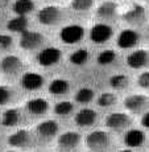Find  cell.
Returning <instances> with one entry per match:
<instances>
[{
  "label": "cell",
  "mask_w": 149,
  "mask_h": 152,
  "mask_svg": "<svg viewBox=\"0 0 149 152\" xmlns=\"http://www.w3.org/2000/svg\"><path fill=\"white\" fill-rule=\"evenodd\" d=\"M58 131V123L55 121H44L37 126V132L42 138H52L57 134Z\"/></svg>",
  "instance_id": "e0dca14e"
},
{
  "label": "cell",
  "mask_w": 149,
  "mask_h": 152,
  "mask_svg": "<svg viewBox=\"0 0 149 152\" xmlns=\"http://www.w3.org/2000/svg\"><path fill=\"white\" fill-rule=\"evenodd\" d=\"M12 97V90L7 86H0V106L8 103Z\"/></svg>",
  "instance_id": "1f68e13d"
},
{
  "label": "cell",
  "mask_w": 149,
  "mask_h": 152,
  "mask_svg": "<svg viewBox=\"0 0 149 152\" xmlns=\"http://www.w3.org/2000/svg\"><path fill=\"white\" fill-rule=\"evenodd\" d=\"M110 85L112 89H116V90H120V89H124L129 85V78L124 74H116V75H112L110 78Z\"/></svg>",
  "instance_id": "484cf974"
},
{
  "label": "cell",
  "mask_w": 149,
  "mask_h": 152,
  "mask_svg": "<svg viewBox=\"0 0 149 152\" xmlns=\"http://www.w3.org/2000/svg\"><path fill=\"white\" fill-rule=\"evenodd\" d=\"M137 85L142 89H149V72H144L137 78Z\"/></svg>",
  "instance_id": "d6a6232c"
},
{
  "label": "cell",
  "mask_w": 149,
  "mask_h": 152,
  "mask_svg": "<svg viewBox=\"0 0 149 152\" xmlns=\"http://www.w3.org/2000/svg\"><path fill=\"white\" fill-rule=\"evenodd\" d=\"M144 17H145V11L141 5H135L129 11H127L124 15V19L128 23H132V24H137V23L142 21Z\"/></svg>",
  "instance_id": "ffe728a7"
},
{
  "label": "cell",
  "mask_w": 149,
  "mask_h": 152,
  "mask_svg": "<svg viewBox=\"0 0 149 152\" xmlns=\"http://www.w3.org/2000/svg\"><path fill=\"white\" fill-rule=\"evenodd\" d=\"M44 40H45V37L39 32L25 31L23 32L21 37H20V46L23 49H27V50H32V49L39 48L44 42Z\"/></svg>",
  "instance_id": "5b68a950"
},
{
  "label": "cell",
  "mask_w": 149,
  "mask_h": 152,
  "mask_svg": "<svg viewBox=\"0 0 149 152\" xmlns=\"http://www.w3.org/2000/svg\"><path fill=\"white\" fill-rule=\"evenodd\" d=\"M111 37H112V28L107 24H103V23L95 24L90 31V39L92 42L103 44L108 41Z\"/></svg>",
  "instance_id": "8992f818"
},
{
  "label": "cell",
  "mask_w": 149,
  "mask_h": 152,
  "mask_svg": "<svg viewBox=\"0 0 149 152\" xmlns=\"http://www.w3.org/2000/svg\"><path fill=\"white\" fill-rule=\"evenodd\" d=\"M92 98H94V91L89 87H82L75 94V101L79 103H89L90 101H92Z\"/></svg>",
  "instance_id": "4316f807"
},
{
  "label": "cell",
  "mask_w": 149,
  "mask_h": 152,
  "mask_svg": "<svg viewBox=\"0 0 149 152\" xmlns=\"http://www.w3.org/2000/svg\"><path fill=\"white\" fill-rule=\"evenodd\" d=\"M20 122V113L17 109H9L1 115V124L5 127H13Z\"/></svg>",
  "instance_id": "7402d4cb"
},
{
  "label": "cell",
  "mask_w": 149,
  "mask_h": 152,
  "mask_svg": "<svg viewBox=\"0 0 149 152\" xmlns=\"http://www.w3.org/2000/svg\"><path fill=\"white\" fill-rule=\"evenodd\" d=\"M7 28H8V31H11V32L23 33V32H25L28 28V19L25 16H16L8 21Z\"/></svg>",
  "instance_id": "d6986e66"
},
{
  "label": "cell",
  "mask_w": 149,
  "mask_h": 152,
  "mask_svg": "<svg viewBox=\"0 0 149 152\" xmlns=\"http://www.w3.org/2000/svg\"><path fill=\"white\" fill-rule=\"evenodd\" d=\"M131 124V118L124 113H112L106 118V126L111 130L120 131Z\"/></svg>",
  "instance_id": "ba28073f"
},
{
  "label": "cell",
  "mask_w": 149,
  "mask_h": 152,
  "mask_svg": "<svg viewBox=\"0 0 149 152\" xmlns=\"http://www.w3.org/2000/svg\"><path fill=\"white\" fill-rule=\"evenodd\" d=\"M116 10H118V4L113 1H104L99 5L98 8V16L103 17V19H111L115 16Z\"/></svg>",
  "instance_id": "603a6c76"
},
{
  "label": "cell",
  "mask_w": 149,
  "mask_h": 152,
  "mask_svg": "<svg viewBox=\"0 0 149 152\" xmlns=\"http://www.w3.org/2000/svg\"><path fill=\"white\" fill-rule=\"evenodd\" d=\"M149 62V54L144 49H139V50L132 52L127 57V65L132 69H141Z\"/></svg>",
  "instance_id": "8fae6325"
},
{
  "label": "cell",
  "mask_w": 149,
  "mask_h": 152,
  "mask_svg": "<svg viewBox=\"0 0 149 152\" xmlns=\"http://www.w3.org/2000/svg\"><path fill=\"white\" fill-rule=\"evenodd\" d=\"M145 140V135L141 130H136V128H132V130L127 131L124 135V143L127 147L129 148H136L140 147V145L144 143Z\"/></svg>",
  "instance_id": "5bb4252c"
},
{
  "label": "cell",
  "mask_w": 149,
  "mask_h": 152,
  "mask_svg": "<svg viewBox=\"0 0 149 152\" xmlns=\"http://www.w3.org/2000/svg\"><path fill=\"white\" fill-rule=\"evenodd\" d=\"M124 106L132 113H140L149 107V98L142 94H133L124 99Z\"/></svg>",
  "instance_id": "52a82bcc"
},
{
  "label": "cell",
  "mask_w": 149,
  "mask_h": 152,
  "mask_svg": "<svg viewBox=\"0 0 149 152\" xmlns=\"http://www.w3.org/2000/svg\"><path fill=\"white\" fill-rule=\"evenodd\" d=\"M87 60H89V50L84 48L73 52L70 56V62L74 64V65H83L87 62Z\"/></svg>",
  "instance_id": "d4e9b609"
},
{
  "label": "cell",
  "mask_w": 149,
  "mask_h": 152,
  "mask_svg": "<svg viewBox=\"0 0 149 152\" xmlns=\"http://www.w3.org/2000/svg\"><path fill=\"white\" fill-rule=\"evenodd\" d=\"M34 10L33 0H16L13 4V11L17 16H25Z\"/></svg>",
  "instance_id": "44dd1931"
},
{
  "label": "cell",
  "mask_w": 149,
  "mask_h": 152,
  "mask_svg": "<svg viewBox=\"0 0 149 152\" xmlns=\"http://www.w3.org/2000/svg\"><path fill=\"white\" fill-rule=\"evenodd\" d=\"M115 102H116V95L112 94V93H103L98 98V104L100 107H110L112 104H115Z\"/></svg>",
  "instance_id": "f546056e"
},
{
  "label": "cell",
  "mask_w": 149,
  "mask_h": 152,
  "mask_svg": "<svg viewBox=\"0 0 149 152\" xmlns=\"http://www.w3.org/2000/svg\"><path fill=\"white\" fill-rule=\"evenodd\" d=\"M73 109H74V106H73L71 102L62 101V102H60V103H57L54 106V113L57 114V115L65 116V115H69V114L73 111Z\"/></svg>",
  "instance_id": "83f0119b"
},
{
  "label": "cell",
  "mask_w": 149,
  "mask_h": 152,
  "mask_svg": "<svg viewBox=\"0 0 149 152\" xmlns=\"http://www.w3.org/2000/svg\"><path fill=\"white\" fill-rule=\"evenodd\" d=\"M44 85V77L39 73L29 72L21 77V86L25 90H39Z\"/></svg>",
  "instance_id": "7c38bea8"
},
{
  "label": "cell",
  "mask_w": 149,
  "mask_h": 152,
  "mask_svg": "<svg viewBox=\"0 0 149 152\" xmlns=\"http://www.w3.org/2000/svg\"><path fill=\"white\" fill-rule=\"evenodd\" d=\"M12 45V37L8 34H0V48L7 49Z\"/></svg>",
  "instance_id": "836d02e7"
},
{
  "label": "cell",
  "mask_w": 149,
  "mask_h": 152,
  "mask_svg": "<svg viewBox=\"0 0 149 152\" xmlns=\"http://www.w3.org/2000/svg\"><path fill=\"white\" fill-rule=\"evenodd\" d=\"M140 41V34L132 29H124L118 37V46L121 49H131Z\"/></svg>",
  "instance_id": "9c48e42d"
},
{
  "label": "cell",
  "mask_w": 149,
  "mask_h": 152,
  "mask_svg": "<svg viewBox=\"0 0 149 152\" xmlns=\"http://www.w3.org/2000/svg\"><path fill=\"white\" fill-rule=\"evenodd\" d=\"M8 143L12 147H28L31 144V134L27 130H19L8 138Z\"/></svg>",
  "instance_id": "9a60e30c"
},
{
  "label": "cell",
  "mask_w": 149,
  "mask_h": 152,
  "mask_svg": "<svg viewBox=\"0 0 149 152\" xmlns=\"http://www.w3.org/2000/svg\"><path fill=\"white\" fill-rule=\"evenodd\" d=\"M94 5V0H71V8L75 11H89Z\"/></svg>",
  "instance_id": "4dcf8cb0"
},
{
  "label": "cell",
  "mask_w": 149,
  "mask_h": 152,
  "mask_svg": "<svg viewBox=\"0 0 149 152\" xmlns=\"http://www.w3.org/2000/svg\"><path fill=\"white\" fill-rule=\"evenodd\" d=\"M83 36H84L83 27L77 25V24L66 25V27H63L60 32L61 40L65 44H68V45H73V44L79 42Z\"/></svg>",
  "instance_id": "3957f363"
},
{
  "label": "cell",
  "mask_w": 149,
  "mask_h": 152,
  "mask_svg": "<svg viewBox=\"0 0 149 152\" xmlns=\"http://www.w3.org/2000/svg\"><path fill=\"white\" fill-rule=\"evenodd\" d=\"M79 140H81V135L78 132L68 131V132L62 134V135L58 138V144H60L62 148L70 150V148H74L75 145L79 143Z\"/></svg>",
  "instance_id": "2e32d148"
},
{
  "label": "cell",
  "mask_w": 149,
  "mask_h": 152,
  "mask_svg": "<svg viewBox=\"0 0 149 152\" xmlns=\"http://www.w3.org/2000/svg\"><path fill=\"white\" fill-rule=\"evenodd\" d=\"M61 60V50L54 46L45 48L37 54V61L41 66H53Z\"/></svg>",
  "instance_id": "277c9868"
},
{
  "label": "cell",
  "mask_w": 149,
  "mask_h": 152,
  "mask_svg": "<svg viewBox=\"0 0 149 152\" xmlns=\"http://www.w3.org/2000/svg\"><path fill=\"white\" fill-rule=\"evenodd\" d=\"M141 124L144 126V127L149 128V111L144 114V116H142V119H141Z\"/></svg>",
  "instance_id": "e575fe53"
},
{
  "label": "cell",
  "mask_w": 149,
  "mask_h": 152,
  "mask_svg": "<svg viewBox=\"0 0 149 152\" xmlns=\"http://www.w3.org/2000/svg\"><path fill=\"white\" fill-rule=\"evenodd\" d=\"M120 152H132L131 150H123V151H120Z\"/></svg>",
  "instance_id": "d590c367"
},
{
  "label": "cell",
  "mask_w": 149,
  "mask_h": 152,
  "mask_svg": "<svg viewBox=\"0 0 149 152\" xmlns=\"http://www.w3.org/2000/svg\"><path fill=\"white\" fill-rule=\"evenodd\" d=\"M116 58V53L111 49H107V50H103L100 54L98 56V64L99 65H110L115 61Z\"/></svg>",
  "instance_id": "f1b7e54d"
},
{
  "label": "cell",
  "mask_w": 149,
  "mask_h": 152,
  "mask_svg": "<svg viewBox=\"0 0 149 152\" xmlns=\"http://www.w3.org/2000/svg\"><path fill=\"white\" fill-rule=\"evenodd\" d=\"M8 152H16V151H8Z\"/></svg>",
  "instance_id": "8d00e7d4"
},
{
  "label": "cell",
  "mask_w": 149,
  "mask_h": 152,
  "mask_svg": "<svg viewBox=\"0 0 149 152\" xmlns=\"http://www.w3.org/2000/svg\"><path fill=\"white\" fill-rule=\"evenodd\" d=\"M86 144L91 151L103 152L110 145V135L104 131H92L87 135Z\"/></svg>",
  "instance_id": "6da1fadb"
},
{
  "label": "cell",
  "mask_w": 149,
  "mask_h": 152,
  "mask_svg": "<svg viewBox=\"0 0 149 152\" xmlns=\"http://www.w3.org/2000/svg\"><path fill=\"white\" fill-rule=\"evenodd\" d=\"M69 90V82L62 78L53 80L49 85V93L53 95H62Z\"/></svg>",
  "instance_id": "cb8c5ba5"
},
{
  "label": "cell",
  "mask_w": 149,
  "mask_h": 152,
  "mask_svg": "<svg viewBox=\"0 0 149 152\" xmlns=\"http://www.w3.org/2000/svg\"><path fill=\"white\" fill-rule=\"evenodd\" d=\"M96 116L98 115L92 109H82L81 111H78L74 121L79 127H89L95 123Z\"/></svg>",
  "instance_id": "4fadbf2b"
},
{
  "label": "cell",
  "mask_w": 149,
  "mask_h": 152,
  "mask_svg": "<svg viewBox=\"0 0 149 152\" xmlns=\"http://www.w3.org/2000/svg\"><path fill=\"white\" fill-rule=\"evenodd\" d=\"M21 69V61L16 56H5L0 61V70L5 75H15Z\"/></svg>",
  "instance_id": "30bf717a"
},
{
  "label": "cell",
  "mask_w": 149,
  "mask_h": 152,
  "mask_svg": "<svg viewBox=\"0 0 149 152\" xmlns=\"http://www.w3.org/2000/svg\"><path fill=\"white\" fill-rule=\"evenodd\" d=\"M37 19L44 25H54L62 19V10L57 5H46L40 10Z\"/></svg>",
  "instance_id": "7a4b0ae2"
},
{
  "label": "cell",
  "mask_w": 149,
  "mask_h": 152,
  "mask_svg": "<svg viewBox=\"0 0 149 152\" xmlns=\"http://www.w3.org/2000/svg\"><path fill=\"white\" fill-rule=\"evenodd\" d=\"M147 1H148V3H149V0H147Z\"/></svg>",
  "instance_id": "74e56055"
},
{
  "label": "cell",
  "mask_w": 149,
  "mask_h": 152,
  "mask_svg": "<svg viewBox=\"0 0 149 152\" xmlns=\"http://www.w3.org/2000/svg\"><path fill=\"white\" fill-rule=\"evenodd\" d=\"M27 109L31 114L41 115V114L46 113V110H48V102L44 98H33L27 102Z\"/></svg>",
  "instance_id": "ac0fdd59"
}]
</instances>
